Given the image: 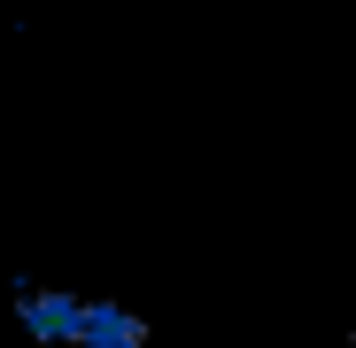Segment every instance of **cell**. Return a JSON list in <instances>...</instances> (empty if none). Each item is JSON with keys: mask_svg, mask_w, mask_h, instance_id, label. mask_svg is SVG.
I'll return each instance as SVG.
<instances>
[{"mask_svg": "<svg viewBox=\"0 0 356 348\" xmlns=\"http://www.w3.org/2000/svg\"><path fill=\"white\" fill-rule=\"evenodd\" d=\"M16 317H24V333L47 340V348H78L86 302H78V295H47V286H31V295H16Z\"/></svg>", "mask_w": 356, "mask_h": 348, "instance_id": "cell-1", "label": "cell"}, {"mask_svg": "<svg viewBox=\"0 0 356 348\" xmlns=\"http://www.w3.org/2000/svg\"><path fill=\"white\" fill-rule=\"evenodd\" d=\"M78 348H147V325H140L124 302H86Z\"/></svg>", "mask_w": 356, "mask_h": 348, "instance_id": "cell-2", "label": "cell"}]
</instances>
